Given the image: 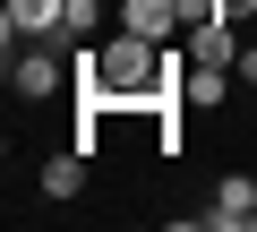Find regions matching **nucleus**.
I'll use <instances>...</instances> for the list:
<instances>
[{"label":"nucleus","instance_id":"obj_3","mask_svg":"<svg viewBox=\"0 0 257 232\" xmlns=\"http://www.w3.org/2000/svg\"><path fill=\"white\" fill-rule=\"evenodd\" d=\"M60 69H69V60H52V52H43V43H26V52H18V43H9V86H18V95H26V103H43V95H52V86H60Z\"/></svg>","mask_w":257,"mask_h":232},{"label":"nucleus","instance_id":"obj_4","mask_svg":"<svg viewBox=\"0 0 257 232\" xmlns=\"http://www.w3.org/2000/svg\"><path fill=\"white\" fill-rule=\"evenodd\" d=\"M120 26L128 35H146V43H180V0H120Z\"/></svg>","mask_w":257,"mask_h":232},{"label":"nucleus","instance_id":"obj_6","mask_svg":"<svg viewBox=\"0 0 257 232\" xmlns=\"http://www.w3.org/2000/svg\"><path fill=\"white\" fill-rule=\"evenodd\" d=\"M231 78H240V69H197V60H189L180 103H189V112H223V103H231Z\"/></svg>","mask_w":257,"mask_h":232},{"label":"nucleus","instance_id":"obj_8","mask_svg":"<svg viewBox=\"0 0 257 232\" xmlns=\"http://www.w3.org/2000/svg\"><path fill=\"white\" fill-rule=\"evenodd\" d=\"M240 86H257V43H240Z\"/></svg>","mask_w":257,"mask_h":232},{"label":"nucleus","instance_id":"obj_5","mask_svg":"<svg viewBox=\"0 0 257 232\" xmlns=\"http://www.w3.org/2000/svg\"><path fill=\"white\" fill-rule=\"evenodd\" d=\"M86 164H94V155H86V146H60V155H43V172H35V189H43V198H60V206H69V198H77V189H86Z\"/></svg>","mask_w":257,"mask_h":232},{"label":"nucleus","instance_id":"obj_7","mask_svg":"<svg viewBox=\"0 0 257 232\" xmlns=\"http://www.w3.org/2000/svg\"><path fill=\"white\" fill-rule=\"evenodd\" d=\"M94 26H103V0H69V35L94 43Z\"/></svg>","mask_w":257,"mask_h":232},{"label":"nucleus","instance_id":"obj_1","mask_svg":"<svg viewBox=\"0 0 257 232\" xmlns=\"http://www.w3.org/2000/svg\"><path fill=\"white\" fill-rule=\"evenodd\" d=\"M248 215H257V181H248V172H223V181H214V198H206L189 223H206V232H240Z\"/></svg>","mask_w":257,"mask_h":232},{"label":"nucleus","instance_id":"obj_2","mask_svg":"<svg viewBox=\"0 0 257 232\" xmlns=\"http://www.w3.org/2000/svg\"><path fill=\"white\" fill-rule=\"evenodd\" d=\"M180 52H189L197 69H240V26H231V18H197V26L180 35Z\"/></svg>","mask_w":257,"mask_h":232}]
</instances>
